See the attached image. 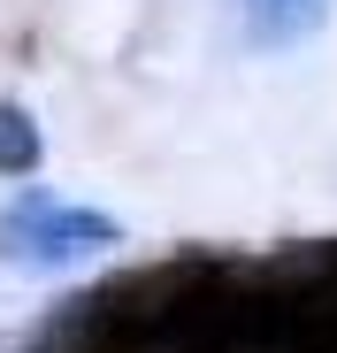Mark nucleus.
<instances>
[{"label": "nucleus", "instance_id": "f257e3e1", "mask_svg": "<svg viewBox=\"0 0 337 353\" xmlns=\"http://www.w3.org/2000/svg\"><path fill=\"white\" fill-rule=\"evenodd\" d=\"M107 246H123V223L107 208H77V200H54V192H16L0 208V269L54 276V269H77Z\"/></svg>", "mask_w": 337, "mask_h": 353}, {"label": "nucleus", "instance_id": "f03ea898", "mask_svg": "<svg viewBox=\"0 0 337 353\" xmlns=\"http://www.w3.org/2000/svg\"><path fill=\"white\" fill-rule=\"evenodd\" d=\"M246 16H253L261 46H292V39H307L329 16V0H246Z\"/></svg>", "mask_w": 337, "mask_h": 353}, {"label": "nucleus", "instance_id": "7ed1b4c3", "mask_svg": "<svg viewBox=\"0 0 337 353\" xmlns=\"http://www.w3.org/2000/svg\"><path fill=\"white\" fill-rule=\"evenodd\" d=\"M39 154H46V139H39V123H31V108L0 100V176H31Z\"/></svg>", "mask_w": 337, "mask_h": 353}]
</instances>
